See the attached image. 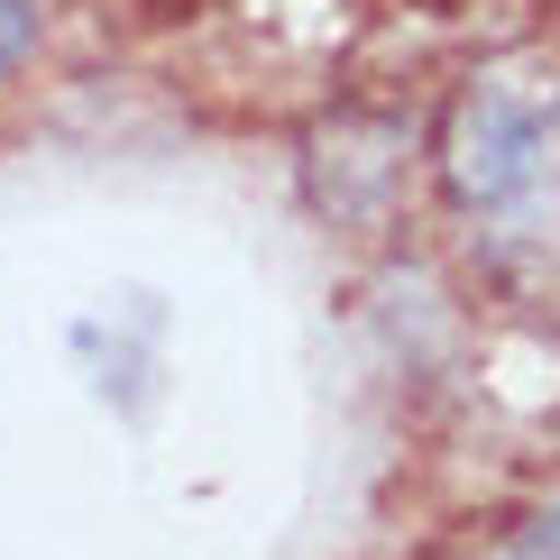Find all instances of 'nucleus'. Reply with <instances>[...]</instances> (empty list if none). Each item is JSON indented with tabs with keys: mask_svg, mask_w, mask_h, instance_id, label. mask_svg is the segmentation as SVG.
<instances>
[{
	"mask_svg": "<svg viewBox=\"0 0 560 560\" xmlns=\"http://www.w3.org/2000/svg\"><path fill=\"white\" fill-rule=\"evenodd\" d=\"M37 46V0H0V65H19Z\"/></svg>",
	"mask_w": 560,
	"mask_h": 560,
	"instance_id": "obj_2",
	"label": "nucleus"
},
{
	"mask_svg": "<svg viewBox=\"0 0 560 560\" xmlns=\"http://www.w3.org/2000/svg\"><path fill=\"white\" fill-rule=\"evenodd\" d=\"M441 175L469 221L560 258V65L551 56L487 65L441 120Z\"/></svg>",
	"mask_w": 560,
	"mask_h": 560,
	"instance_id": "obj_1",
	"label": "nucleus"
},
{
	"mask_svg": "<svg viewBox=\"0 0 560 560\" xmlns=\"http://www.w3.org/2000/svg\"><path fill=\"white\" fill-rule=\"evenodd\" d=\"M505 560H560V515H542V524H524L515 542H505Z\"/></svg>",
	"mask_w": 560,
	"mask_h": 560,
	"instance_id": "obj_3",
	"label": "nucleus"
}]
</instances>
